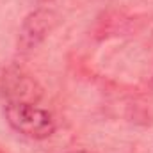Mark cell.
<instances>
[{"label":"cell","instance_id":"2","mask_svg":"<svg viewBox=\"0 0 153 153\" xmlns=\"http://www.w3.org/2000/svg\"><path fill=\"white\" fill-rule=\"evenodd\" d=\"M43 94L39 82L20 66L9 64L0 68V96L7 102H32L38 103Z\"/></svg>","mask_w":153,"mask_h":153},{"label":"cell","instance_id":"5","mask_svg":"<svg viewBox=\"0 0 153 153\" xmlns=\"http://www.w3.org/2000/svg\"><path fill=\"white\" fill-rule=\"evenodd\" d=\"M150 85H152V91H153V78H152V84H150Z\"/></svg>","mask_w":153,"mask_h":153},{"label":"cell","instance_id":"4","mask_svg":"<svg viewBox=\"0 0 153 153\" xmlns=\"http://www.w3.org/2000/svg\"><path fill=\"white\" fill-rule=\"evenodd\" d=\"M68 153H94V152H87V150H76V152H68Z\"/></svg>","mask_w":153,"mask_h":153},{"label":"cell","instance_id":"1","mask_svg":"<svg viewBox=\"0 0 153 153\" xmlns=\"http://www.w3.org/2000/svg\"><path fill=\"white\" fill-rule=\"evenodd\" d=\"M4 117L16 134L32 141L52 137L57 128L53 116L32 102H7Z\"/></svg>","mask_w":153,"mask_h":153},{"label":"cell","instance_id":"3","mask_svg":"<svg viewBox=\"0 0 153 153\" xmlns=\"http://www.w3.org/2000/svg\"><path fill=\"white\" fill-rule=\"evenodd\" d=\"M59 23V14L53 9L41 7L25 16L18 30V48L22 52H30L52 34Z\"/></svg>","mask_w":153,"mask_h":153}]
</instances>
